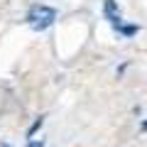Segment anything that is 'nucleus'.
Segmentation results:
<instances>
[{"label": "nucleus", "instance_id": "obj_1", "mask_svg": "<svg viewBox=\"0 0 147 147\" xmlns=\"http://www.w3.org/2000/svg\"><path fill=\"white\" fill-rule=\"evenodd\" d=\"M54 20H57V10H54V7H47V5H34L27 12V22H30V27L37 30V32H44L47 27H52Z\"/></svg>", "mask_w": 147, "mask_h": 147}, {"label": "nucleus", "instance_id": "obj_2", "mask_svg": "<svg viewBox=\"0 0 147 147\" xmlns=\"http://www.w3.org/2000/svg\"><path fill=\"white\" fill-rule=\"evenodd\" d=\"M105 17H108L113 25H120V7L115 5V0H105Z\"/></svg>", "mask_w": 147, "mask_h": 147}, {"label": "nucleus", "instance_id": "obj_3", "mask_svg": "<svg viewBox=\"0 0 147 147\" xmlns=\"http://www.w3.org/2000/svg\"><path fill=\"white\" fill-rule=\"evenodd\" d=\"M115 30H120L125 37H130V34H135V32H137V25H125V27H123V22H120V25H118Z\"/></svg>", "mask_w": 147, "mask_h": 147}, {"label": "nucleus", "instance_id": "obj_4", "mask_svg": "<svg viewBox=\"0 0 147 147\" xmlns=\"http://www.w3.org/2000/svg\"><path fill=\"white\" fill-rule=\"evenodd\" d=\"M42 123H44V118H39V120H34V125H32V127H30V132H27V135H30V137H32V135H34V132H37V130H39V127H42Z\"/></svg>", "mask_w": 147, "mask_h": 147}, {"label": "nucleus", "instance_id": "obj_5", "mask_svg": "<svg viewBox=\"0 0 147 147\" xmlns=\"http://www.w3.org/2000/svg\"><path fill=\"white\" fill-rule=\"evenodd\" d=\"M30 147H44V142H42V140H39V142H37V140H32V142H30Z\"/></svg>", "mask_w": 147, "mask_h": 147}, {"label": "nucleus", "instance_id": "obj_6", "mask_svg": "<svg viewBox=\"0 0 147 147\" xmlns=\"http://www.w3.org/2000/svg\"><path fill=\"white\" fill-rule=\"evenodd\" d=\"M142 130H145V132H147V120H145V123H142Z\"/></svg>", "mask_w": 147, "mask_h": 147}, {"label": "nucleus", "instance_id": "obj_7", "mask_svg": "<svg viewBox=\"0 0 147 147\" xmlns=\"http://www.w3.org/2000/svg\"><path fill=\"white\" fill-rule=\"evenodd\" d=\"M0 147H10V145H0Z\"/></svg>", "mask_w": 147, "mask_h": 147}]
</instances>
